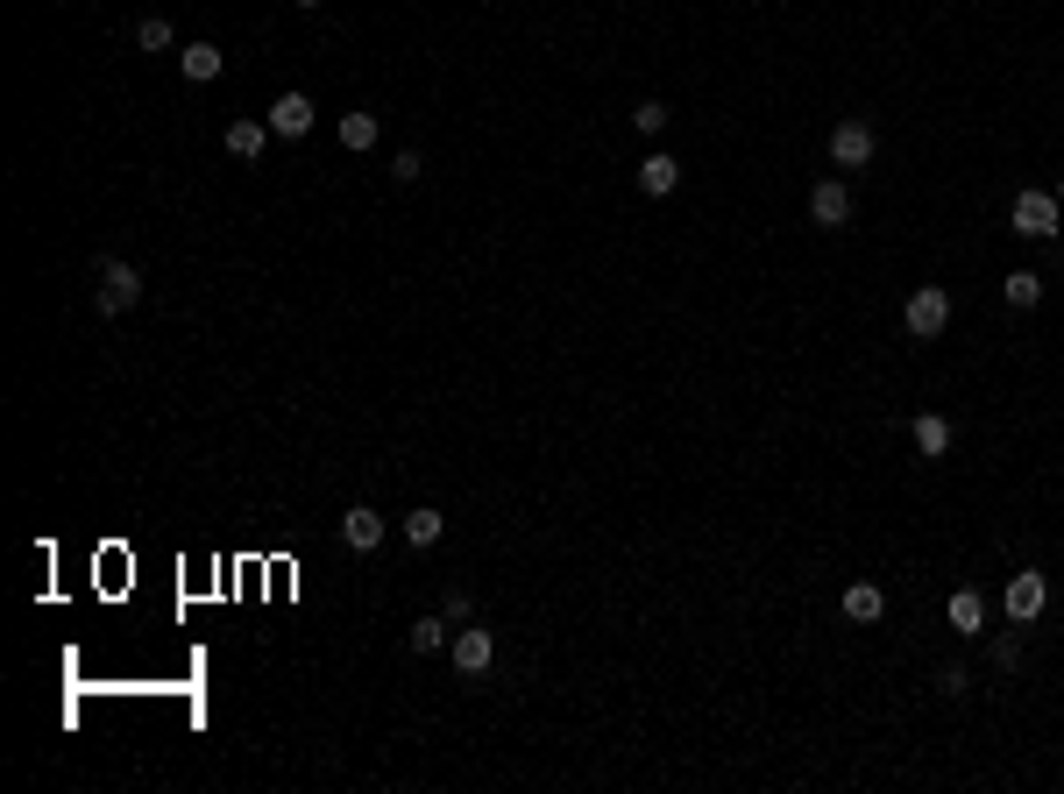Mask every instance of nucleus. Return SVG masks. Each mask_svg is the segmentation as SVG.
Masks as SVG:
<instances>
[{
    "label": "nucleus",
    "mask_w": 1064,
    "mask_h": 794,
    "mask_svg": "<svg viewBox=\"0 0 1064 794\" xmlns=\"http://www.w3.org/2000/svg\"><path fill=\"white\" fill-rule=\"evenodd\" d=\"M92 305L114 320V313H128V305H143V269L135 263H121V256H107L100 269H92Z\"/></svg>",
    "instance_id": "nucleus-1"
},
{
    "label": "nucleus",
    "mask_w": 1064,
    "mask_h": 794,
    "mask_svg": "<svg viewBox=\"0 0 1064 794\" xmlns=\"http://www.w3.org/2000/svg\"><path fill=\"white\" fill-rule=\"evenodd\" d=\"M1008 227L1022 242H1051L1057 227H1064V206H1057V192H1015V206H1008Z\"/></svg>",
    "instance_id": "nucleus-2"
},
{
    "label": "nucleus",
    "mask_w": 1064,
    "mask_h": 794,
    "mask_svg": "<svg viewBox=\"0 0 1064 794\" xmlns=\"http://www.w3.org/2000/svg\"><path fill=\"white\" fill-rule=\"evenodd\" d=\"M901 326H908V334H916V341H937L944 326H951V292H944V284H923V292L908 298Z\"/></svg>",
    "instance_id": "nucleus-3"
},
{
    "label": "nucleus",
    "mask_w": 1064,
    "mask_h": 794,
    "mask_svg": "<svg viewBox=\"0 0 1064 794\" xmlns=\"http://www.w3.org/2000/svg\"><path fill=\"white\" fill-rule=\"evenodd\" d=\"M313 121H320V107L305 100V92H277V100H270V135H284V143L313 135Z\"/></svg>",
    "instance_id": "nucleus-4"
},
{
    "label": "nucleus",
    "mask_w": 1064,
    "mask_h": 794,
    "mask_svg": "<svg viewBox=\"0 0 1064 794\" xmlns=\"http://www.w3.org/2000/svg\"><path fill=\"white\" fill-rule=\"evenodd\" d=\"M873 149L880 143H873V128H866V121H838V128H830V164H838V170L873 164Z\"/></svg>",
    "instance_id": "nucleus-5"
},
{
    "label": "nucleus",
    "mask_w": 1064,
    "mask_h": 794,
    "mask_svg": "<svg viewBox=\"0 0 1064 794\" xmlns=\"http://www.w3.org/2000/svg\"><path fill=\"white\" fill-rule=\"evenodd\" d=\"M1043 604H1051V582H1043L1036 568L1008 575V617H1015V625H1029V617H1043Z\"/></svg>",
    "instance_id": "nucleus-6"
},
{
    "label": "nucleus",
    "mask_w": 1064,
    "mask_h": 794,
    "mask_svg": "<svg viewBox=\"0 0 1064 794\" xmlns=\"http://www.w3.org/2000/svg\"><path fill=\"white\" fill-rule=\"evenodd\" d=\"M809 220H817V227H845V220H851V192H845V178H823L817 192H809Z\"/></svg>",
    "instance_id": "nucleus-7"
},
{
    "label": "nucleus",
    "mask_w": 1064,
    "mask_h": 794,
    "mask_svg": "<svg viewBox=\"0 0 1064 794\" xmlns=\"http://www.w3.org/2000/svg\"><path fill=\"white\" fill-rule=\"evenodd\" d=\"M490 660H497V638L482 625H469L455 638V674H490Z\"/></svg>",
    "instance_id": "nucleus-8"
},
{
    "label": "nucleus",
    "mask_w": 1064,
    "mask_h": 794,
    "mask_svg": "<svg viewBox=\"0 0 1064 794\" xmlns=\"http://www.w3.org/2000/svg\"><path fill=\"white\" fill-rule=\"evenodd\" d=\"M341 539H348L355 553H377V547H383V511H370V503H355V511L341 518Z\"/></svg>",
    "instance_id": "nucleus-9"
},
{
    "label": "nucleus",
    "mask_w": 1064,
    "mask_h": 794,
    "mask_svg": "<svg viewBox=\"0 0 1064 794\" xmlns=\"http://www.w3.org/2000/svg\"><path fill=\"white\" fill-rule=\"evenodd\" d=\"M674 185H682V164H674L667 149H653V157L638 164V192H646V199H667Z\"/></svg>",
    "instance_id": "nucleus-10"
},
{
    "label": "nucleus",
    "mask_w": 1064,
    "mask_h": 794,
    "mask_svg": "<svg viewBox=\"0 0 1064 794\" xmlns=\"http://www.w3.org/2000/svg\"><path fill=\"white\" fill-rule=\"evenodd\" d=\"M178 71H185L192 86H213V79L227 71V57L213 50V43H185V50H178Z\"/></svg>",
    "instance_id": "nucleus-11"
},
{
    "label": "nucleus",
    "mask_w": 1064,
    "mask_h": 794,
    "mask_svg": "<svg viewBox=\"0 0 1064 794\" xmlns=\"http://www.w3.org/2000/svg\"><path fill=\"white\" fill-rule=\"evenodd\" d=\"M951 631L958 638H979L986 631V596L979 589H951Z\"/></svg>",
    "instance_id": "nucleus-12"
},
{
    "label": "nucleus",
    "mask_w": 1064,
    "mask_h": 794,
    "mask_svg": "<svg viewBox=\"0 0 1064 794\" xmlns=\"http://www.w3.org/2000/svg\"><path fill=\"white\" fill-rule=\"evenodd\" d=\"M916 454H923V461L951 454V419H944V412H923V419H916Z\"/></svg>",
    "instance_id": "nucleus-13"
},
{
    "label": "nucleus",
    "mask_w": 1064,
    "mask_h": 794,
    "mask_svg": "<svg viewBox=\"0 0 1064 794\" xmlns=\"http://www.w3.org/2000/svg\"><path fill=\"white\" fill-rule=\"evenodd\" d=\"M838 610L851 617V625H880V610H887V596H880L873 582H851V589H845V604H838Z\"/></svg>",
    "instance_id": "nucleus-14"
},
{
    "label": "nucleus",
    "mask_w": 1064,
    "mask_h": 794,
    "mask_svg": "<svg viewBox=\"0 0 1064 794\" xmlns=\"http://www.w3.org/2000/svg\"><path fill=\"white\" fill-rule=\"evenodd\" d=\"M263 149H270V121H235V128H227V157L256 164Z\"/></svg>",
    "instance_id": "nucleus-15"
},
{
    "label": "nucleus",
    "mask_w": 1064,
    "mask_h": 794,
    "mask_svg": "<svg viewBox=\"0 0 1064 794\" xmlns=\"http://www.w3.org/2000/svg\"><path fill=\"white\" fill-rule=\"evenodd\" d=\"M377 135H383V121L377 114H341V149H377Z\"/></svg>",
    "instance_id": "nucleus-16"
},
{
    "label": "nucleus",
    "mask_w": 1064,
    "mask_h": 794,
    "mask_svg": "<svg viewBox=\"0 0 1064 794\" xmlns=\"http://www.w3.org/2000/svg\"><path fill=\"white\" fill-rule=\"evenodd\" d=\"M135 43H143L149 57H164V50H178V29H170L164 14H143V22H135Z\"/></svg>",
    "instance_id": "nucleus-17"
},
{
    "label": "nucleus",
    "mask_w": 1064,
    "mask_h": 794,
    "mask_svg": "<svg viewBox=\"0 0 1064 794\" xmlns=\"http://www.w3.org/2000/svg\"><path fill=\"white\" fill-rule=\"evenodd\" d=\"M1000 298H1008L1015 313H1029V305L1043 298V277H1036V269H1008V284H1000Z\"/></svg>",
    "instance_id": "nucleus-18"
},
{
    "label": "nucleus",
    "mask_w": 1064,
    "mask_h": 794,
    "mask_svg": "<svg viewBox=\"0 0 1064 794\" xmlns=\"http://www.w3.org/2000/svg\"><path fill=\"white\" fill-rule=\"evenodd\" d=\"M440 532H448V518H440V511H412V518H404V539H412V547H440Z\"/></svg>",
    "instance_id": "nucleus-19"
},
{
    "label": "nucleus",
    "mask_w": 1064,
    "mask_h": 794,
    "mask_svg": "<svg viewBox=\"0 0 1064 794\" xmlns=\"http://www.w3.org/2000/svg\"><path fill=\"white\" fill-rule=\"evenodd\" d=\"M632 128H638V135H661V128H667V100H638V107H632Z\"/></svg>",
    "instance_id": "nucleus-20"
},
{
    "label": "nucleus",
    "mask_w": 1064,
    "mask_h": 794,
    "mask_svg": "<svg viewBox=\"0 0 1064 794\" xmlns=\"http://www.w3.org/2000/svg\"><path fill=\"white\" fill-rule=\"evenodd\" d=\"M391 178H398V185H419V178H426V157H419V149H398V157H391Z\"/></svg>",
    "instance_id": "nucleus-21"
},
{
    "label": "nucleus",
    "mask_w": 1064,
    "mask_h": 794,
    "mask_svg": "<svg viewBox=\"0 0 1064 794\" xmlns=\"http://www.w3.org/2000/svg\"><path fill=\"white\" fill-rule=\"evenodd\" d=\"M412 653H440V617H419L412 625Z\"/></svg>",
    "instance_id": "nucleus-22"
},
{
    "label": "nucleus",
    "mask_w": 1064,
    "mask_h": 794,
    "mask_svg": "<svg viewBox=\"0 0 1064 794\" xmlns=\"http://www.w3.org/2000/svg\"><path fill=\"white\" fill-rule=\"evenodd\" d=\"M469 610H476V596H469V589H448V596H440V617H455V625H461Z\"/></svg>",
    "instance_id": "nucleus-23"
},
{
    "label": "nucleus",
    "mask_w": 1064,
    "mask_h": 794,
    "mask_svg": "<svg viewBox=\"0 0 1064 794\" xmlns=\"http://www.w3.org/2000/svg\"><path fill=\"white\" fill-rule=\"evenodd\" d=\"M994 660H1000V667H1022V638H1015V631L994 638Z\"/></svg>",
    "instance_id": "nucleus-24"
},
{
    "label": "nucleus",
    "mask_w": 1064,
    "mask_h": 794,
    "mask_svg": "<svg viewBox=\"0 0 1064 794\" xmlns=\"http://www.w3.org/2000/svg\"><path fill=\"white\" fill-rule=\"evenodd\" d=\"M965 682H973L965 667H944V674H937V688H944V695H965Z\"/></svg>",
    "instance_id": "nucleus-25"
},
{
    "label": "nucleus",
    "mask_w": 1064,
    "mask_h": 794,
    "mask_svg": "<svg viewBox=\"0 0 1064 794\" xmlns=\"http://www.w3.org/2000/svg\"><path fill=\"white\" fill-rule=\"evenodd\" d=\"M292 8H320V0H292Z\"/></svg>",
    "instance_id": "nucleus-26"
},
{
    "label": "nucleus",
    "mask_w": 1064,
    "mask_h": 794,
    "mask_svg": "<svg viewBox=\"0 0 1064 794\" xmlns=\"http://www.w3.org/2000/svg\"><path fill=\"white\" fill-rule=\"evenodd\" d=\"M1057 206H1064V185H1057Z\"/></svg>",
    "instance_id": "nucleus-27"
}]
</instances>
